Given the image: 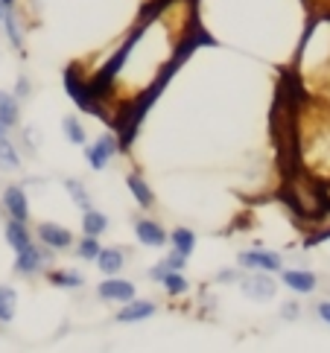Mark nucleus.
<instances>
[{"label": "nucleus", "instance_id": "f257e3e1", "mask_svg": "<svg viewBox=\"0 0 330 353\" xmlns=\"http://www.w3.org/2000/svg\"><path fill=\"white\" fill-rule=\"evenodd\" d=\"M240 289H243V295L249 301H263V304H266V301H272L275 292H278V286L269 277V272H251V274H246L243 281H240Z\"/></svg>", "mask_w": 330, "mask_h": 353}, {"label": "nucleus", "instance_id": "f03ea898", "mask_svg": "<svg viewBox=\"0 0 330 353\" xmlns=\"http://www.w3.org/2000/svg\"><path fill=\"white\" fill-rule=\"evenodd\" d=\"M114 152H117V141H114V134H99L97 143H91L85 149V158H88V167L91 170H106L108 161L114 158Z\"/></svg>", "mask_w": 330, "mask_h": 353}, {"label": "nucleus", "instance_id": "7ed1b4c3", "mask_svg": "<svg viewBox=\"0 0 330 353\" xmlns=\"http://www.w3.org/2000/svg\"><path fill=\"white\" fill-rule=\"evenodd\" d=\"M97 295L103 301H108V304H126V301L135 298V283L123 281V277L108 274V281H103L97 286Z\"/></svg>", "mask_w": 330, "mask_h": 353}, {"label": "nucleus", "instance_id": "20e7f679", "mask_svg": "<svg viewBox=\"0 0 330 353\" xmlns=\"http://www.w3.org/2000/svg\"><path fill=\"white\" fill-rule=\"evenodd\" d=\"M237 263L240 266H246V269H251V272H278L281 269V257L272 254V251H260V248L243 251V254L237 257Z\"/></svg>", "mask_w": 330, "mask_h": 353}, {"label": "nucleus", "instance_id": "39448f33", "mask_svg": "<svg viewBox=\"0 0 330 353\" xmlns=\"http://www.w3.org/2000/svg\"><path fill=\"white\" fill-rule=\"evenodd\" d=\"M38 239H41L44 248H70L73 234L56 222H41L38 225Z\"/></svg>", "mask_w": 330, "mask_h": 353}, {"label": "nucleus", "instance_id": "423d86ee", "mask_svg": "<svg viewBox=\"0 0 330 353\" xmlns=\"http://www.w3.org/2000/svg\"><path fill=\"white\" fill-rule=\"evenodd\" d=\"M155 315V304L152 301H126V307L117 312V321L120 324H137V321H146Z\"/></svg>", "mask_w": 330, "mask_h": 353}, {"label": "nucleus", "instance_id": "0eeeda50", "mask_svg": "<svg viewBox=\"0 0 330 353\" xmlns=\"http://www.w3.org/2000/svg\"><path fill=\"white\" fill-rule=\"evenodd\" d=\"M47 260V251H41L38 245H27V248H21L18 251V257H15V272L18 274H35L38 269H41V263Z\"/></svg>", "mask_w": 330, "mask_h": 353}, {"label": "nucleus", "instance_id": "6e6552de", "mask_svg": "<svg viewBox=\"0 0 330 353\" xmlns=\"http://www.w3.org/2000/svg\"><path fill=\"white\" fill-rule=\"evenodd\" d=\"M3 208L9 210L12 219H21V222L30 219V201H27V193H23L21 187H6V193H3Z\"/></svg>", "mask_w": 330, "mask_h": 353}, {"label": "nucleus", "instance_id": "1a4fd4ad", "mask_svg": "<svg viewBox=\"0 0 330 353\" xmlns=\"http://www.w3.org/2000/svg\"><path fill=\"white\" fill-rule=\"evenodd\" d=\"M135 236L149 248H161L164 243H167V231H164L158 222H152V219H137L135 222Z\"/></svg>", "mask_w": 330, "mask_h": 353}, {"label": "nucleus", "instance_id": "9d476101", "mask_svg": "<svg viewBox=\"0 0 330 353\" xmlns=\"http://www.w3.org/2000/svg\"><path fill=\"white\" fill-rule=\"evenodd\" d=\"M65 88H68L70 99H76V105H79L82 111H88V114H99V108H97V103H94L91 91H85V85L76 79L73 73H68V77H65Z\"/></svg>", "mask_w": 330, "mask_h": 353}, {"label": "nucleus", "instance_id": "9b49d317", "mask_svg": "<svg viewBox=\"0 0 330 353\" xmlns=\"http://www.w3.org/2000/svg\"><path fill=\"white\" fill-rule=\"evenodd\" d=\"M281 281L287 289H293L298 295H307L316 289V274L313 272H301V269H293V272H281Z\"/></svg>", "mask_w": 330, "mask_h": 353}, {"label": "nucleus", "instance_id": "f8f14e48", "mask_svg": "<svg viewBox=\"0 0 330 353\" xmlns=\"http://www.w3.org/2000/svg\"><path fill=\"white\" fill-rule=\"evenodd\" d=\"M94 263L99 266V272H103V274H117L126 266V254L120 248H99V254H97Z\"/></svg>", "mask_w": 330, "mask_h": 353}, {"label": "nucleus", "instance_id": "ddd939ff", "mask_svg": "<svg viewBox=\"0 0 330 353\" xmlns=\"http://www.w3.org/2000/svg\"><path fill=\"white\" fill-rule=\"evenodd\" d=\"M18 120H21V108H18L15 94L0 91V123H3L6 129H12V125H18Z\"/></svg>", "mask_w": 330, "mask_h": 353}, {"label": "nucleus", "instance_id": "4468645a", "mask_svg": "<svg viewBox=\"0 0 330 353\" xmlns=\"http://www.w3.org/2000/svg\"><path fill=\"white\" fill-rule=\"evenodd\" d=\"M184 254H179V251H170V254L167 257H164L161 263H158V266H152V272H149V281H164V274H167V272H182L184 269Z\"/></svg>", "mask_w": 330, "mask_h": 353}, {"label": "nucleus", "instance_id": "2eb2a0df", "mask_svg": "<svg viewBox=\"0 0 330 353\" xmlns=\"http://www.w3.org/2000/svg\"><path fill=\"white\" fill-rule=\"evenodd\" d=\"M106 231H108V216H106V213H99V210H94V208H88L85 216H82V234L103 236Z\"/></svg>", "mask_w": 330, "mask_h": 353}, {"label": "nucleus", "instance_id": "dca6fc26", "mask_svg": "<svg viewBox=\"0 0 330 353\" xmlns=\"http://www.w3.org/2000/svg\"><path fill=\"white\" fill-rule=\"evenodd\" d=\"M6 243L15 251L30 245V231H27V225H23L21 219H9L6 222Z\"/></svg>", "mask_w": 330, "mask_h": 353}, {"label": "nucleus", "instance_id": "f3484780", "mask_svg": "<svg viewBox=\"0 0 330 353\" xmlns=\"http://www.w3.org/2000/svg\"><path fill=\"white\" fill-rule=\"evenodd\" d=\"M18 312V292L12 286H0V324H9Z\"/></svg>", "mask_w": 330, "mask_h": 353}, {"label": "nucleus", "instance_id": "a211bd4d", "mask_svg": "<svg viewBox=\"0 0 330 353\" xmlns=\"http://www.w3.org/2000/svg\"><path fill=\"white\" fill-rule=\"evenodd\" d=\"M126 184H129V190H132V196L137 199V205H141V208H152V205H155V193L149 190V184L141 179V175H129Z\"/></svg>", "mask_w": 330, "mask_h": 353}, {"label": "nucleus", "instance_id": "6ab92c4d", "mask_svg": "<svg viewBox=\"0 0 330 353\" xmlns=\"http://www.w3.org/2000/svg\"><path fill=\"white\" fill-rule=\"evenodd\" d=\"M170 243H173V251H179V254L190 257V254H193V248H196V234L190 228H175L170 234Z\"/></svg>", "mask_w": 330, "mask_h": 353}, {"label": "nucleus", "instance_id": "aec40b11", "mask_svg": "<svg viewBox=\"0 0 330 353\" xmlns=\"http://www.w3.org/2000/svg\"><path fill=\"white\" fill-rule=\"evenodd\" d=\"M61 132H65V137L73 143V146H85V141H88V132H85V125L76 120L73 114H68L65 120H61Z\"/></svg>", "mask_w": 330, "mask_h": 353}, {"label": "nucleus", "instance_id": "412c9836", "mask_svg": "<svg viewBox=\"0 0 330 353\" xmlns=\"http://www.w3.org/2000/svg\"><path fill=\"white\" fill-rule=\"evenodd\" d=\"M47 281L53 283V286H65V289H79L82 283H85V277L79 274V272H50L47 274Z\"/></svg>", "mask_w": 330, "mask_h": 353}, {"label": "nucleus", "instance_id": "4be33fe9", "mask_svg": "<svg viewBox=\"0 0 330 353\" xmlns=\"http://www.w3.org/2000/svg\"><path fill=\"white\" fill-rule=\"evenodd\" d=\"M0 167L3 170H18L21 167V155H18V149L12 146L9 137H0Z\"/></svg>", "mask_w": 330, "mask_h": 353}, {"label": "nucleus", "instance_id": "5701e85b", "mask_svg": "<svg viewBox=\"0 0 330 353\" xmlns=\"http://www.w3.org/2000/svg\"><path fill=\"white\" fill-rule=\"evenodd\" d=\"M65 190H68V196L73 199V205H76V208H82V210L91 208V196H88V190H85V184H82V181L68 179V181H65Z\"/></svg>", "mask_w": 330, "mask_h": 353}, {"label": "nucleus", "instance_id": "b1692460", "mask_svg": "<svg viewBox=\"0 0 330 353\" xmlns=\"http://www.w3.org/2000/svg\"><path fill=\"white\" fill-rule=\"evenodd\" d=\"M99 236H82L79 239V245H76V254H79V260H97V254H99Z\"/></svg>", "mask_w": 330, "mask_h": 353}, {"label": "nucleus", "instance_id": "393cba45", "mask_svg": "<svg viewBox=\"0 0 330 353\" xmlns=\"http://www.w3.org/2000/svg\"><path fill=\"white\" fill-rule=\"evenodd\" d=\"M161 283H164V289H167V295H184L187 292V281L182 277V272H167Z\"/></svg>", "mask_w": 330, "mask_h": 353}, {"label": "nucleus", "instance_id": "a878e982", "mask_svg": "<svg viewBox=\"0 0 330 353\" xmlns=\"http://www.w3.org/2000/svg\"><path fill=\"white\" fill-rule=\"evenodd\" d=\"M281 312H284V319H287V321H295L301 310H298V304H293V301H289V304H284V310H281Z\"/></svg>", "mask_w": 330, "mask_h": 353}, {"label": "nucleus", "instance_id": "bb28decb", "mask_svg": "<svg viewBox=\"0 0 330 353\" xmlns=\"http://www.w3.org/2000/svg\"><path fill=\"white\" fill-rule=\"evenodd\" d=\"M316 312H319V319H322L324 324H330V301H322V304L316 307Z\"/></svg>", "mask_w": 330, "mask_h": 353}, {"label": "nucleus", "instance_id": "cd10ccee", "mask_svg": "<svg viewBox=\"0 0 330 353\" xmlns=\"http://www.w3.org/2000/svg\"><path fill=\"white\" fill-rule=\"evenodd\" d=\"M27 94H30V82L21 77V79H18V97H27Z\"/></svg>", "mask_w": 330, "mask_h": 353}, {"label": "nucleus", "instance_id": "c85d7f7f", "mask_svg": "<svg viewBox=\"0 0 330 353\" xmlns=\"http://www.w3.org/2000/svg\"><path fill=\"white\" fill-rule=\"evenodd\" d=\"M6 132H9V129H6V125H3V123H0V137H6Z\"/></svg>", "mask_w": 330, "mask_h": 353}, {"label": "nucleus", "instance_id": "c756f323", "mask_svg": "<svg viewBox=\"0 0 330 353\" xmlns=\"http://www.w3.org/2000/svg\"><path fill=\"white\" fill-rule=\"evenodd\" d=\"M0 3H3V6H9V3H15V0H0Z\"/></svg>", "mask_w": 330, "mask_h": 353}, {"label": "nucleus", "instance_id": "7c9ffc66", "mask_svg": "<svg viewBox=\"0 0 330 353\" xmlns=\"http://www.w3.org/2000/svg\"><path fill=\"white\" fill-rule=\"evenodd\" d=\"M0 15H3V3H0Z\"/></svg>", "mask_w": 330, "mask_h": 353}]
</instances>
